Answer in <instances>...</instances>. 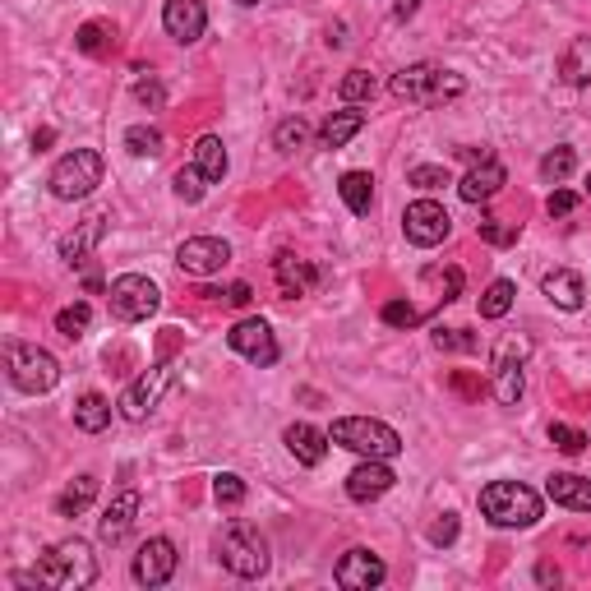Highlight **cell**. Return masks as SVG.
Returning a JSON list of instances; mask_svg holds the SVG:
<instances>
[{
    "instance_id": "obj_45",
    "label": "cell",
    "mask_w": 591,
    "mask_h": 591,
    "mask_svg": "<svg viewBox=\"0 0 591 591\" xmlns=\"http://www.w3.org/2000/svg\"><path fill=\"white\" fill-rule=\"evenodd\" d=\"M134 97H139V102H144V107H162V102H167V88L157 84V79H139V84H134Z\"/></svg>"
},
{
    "instance_id": "obj_46",
    "label": "cell",
    "mask_w": 591,
    "mask_h": 591,
    "mask_svg": "<svg viewBox=\"0 0 591 591\" xmlns=\"http://www.w3.org/2000/svg\"><path fill=\"white\" fill-rule=\"evenodd\" d=\"M430 541H435V545H453V541H458V518H453V513H444V518L430 527Z\"/></svg>"
},
{
    "instance_id": "obj_49",
    "label": "cell",
    "mask_w": 591,
    "mask_h": 591,
    "mask_svg": "<svg viewBox=\"0 0 591 591\" xmlns=\"http://www.w3.org/2000/svg\"><path fill=\"white\" fill-rule=\"evenodd\" d=\"M536 582H541V587H559V568L555 564H536Z\"/></svg>"
},
{
    "instance_id": "obj_44",
    "label": "cell",
    "mask_w": 591,
    "mask_h": 591,
    "mask_svg": "<svg viewBox=\"0 0 591 591\" xmlns=\"http://www.w3.org/2000/svg\"><path fill=\"white\" fill-rule=\"evenodd\" d=\"M107 37H111L107 24H84L79 28V51H84V56H97V51H107Z\"/></svg>"
},
{
    "instance_id": "obj_42",
    "label": "cell",
    "mask_w": 591,
    "mask_h": 591,
    "mask_svg": "<svg viewBox=\"0 0 591 591\" xmlns=\"http://www.w3.org/2000/svg\"><path fill=\"white\" fill-rule=\"evenodd\" d=\"M384 324L388 328H416L421 324V310H416L411 301H388L384 305Z\"/></svg>"
},
{
    "instance_id": "obj_41",
    "label": "cell",
    "mask_w": 591,
    "mask_h": 591,
    "mask_svg": "<svg viewBox=\"0 0 591 591\" xmlns=\"http://www.w3.org/2000/svg\"><path fill=\"white\" fill-rule=\"evenodd\" d=\"M550 444L559 448V453H573V458H578L582 448H587V435H582V430H573V425H550Z\"/></svg>"
},
{
    "instance_id": "obj_2",
    "label": "cell",
    "mask_w": 591,
    "mask_h": 591,
    "mask_svg": "<svg viewBox=\"0 0 591 591\" xmlns=\"http://www.w3.org/2000/svg\"><path fill=\"white\" fill-rule=\"evenodd\" d=\"M481 513L495 527H536L541 522V495L522 481H490L481 490Z\"/></svg>"
},
{
    "instance_id": "obj_14",
    "label": "cell",
    "mask_w": 591,
    "mask_h": 591,
    "mask_svg": "<svg viewBox=\"0 0 591 591\" xmlns=\"http://www.w3.org/2000/svg\"><path fill=\"white\" fill-rule=\"evenodd\" d=\"M176 545L167 541V536H153V541L139 545V555H134V582H144V587H162V582H171V573H176Z\"/></svg>"
},
{
    "instance_id": "obj_7",
    "label": "cell",
    "mask_w": 591,
    "mask_h": 591,
    "mask_svg": "<svg viewBox=\"0 0 591 591\" xmlns=\"http://www.w3.org/2000/svg\"><path fill=\"white\" fill-rule=\"evenodd\" d=\"M5 370H10L14 388H24V393H51L56 379H61L56 356L42 347H28V342H10L5 347Z\"/></svg>"
},
{
    "instance_id": "obj_39",
    "label": "cell",
    "mask_w": 591,
    "mask_h": 591,
    "mask_svg": "<svg viewBox=\"0 0 591 591\" xmlns=\"http://www.w3.org/2000/svg\"><path fill=\"white\" fill-rule=\"evenodd\" d=\"M476 231H481V241L499 245V250L518 241V227H513V222H499V218H481V222H476Z\"/></svg>"
},
{
    "instance_id": "obj_52",
    "label": "cell",
    "mask_w": 591,
    "mask_h": 591,
    "mask_svg": "<svg viewBox=\"0 0 591 591\" xmlns=\"http://www.w3.org/2000/svg\"><path fill=\"white\" fill-rule=\"evenodd\" d=\"M51 144H56V130H37V134H33V148H37V153H42V148H51Z\"/></svg>"
},
{
    "instance_id": "obj_18",
    "label": "cell",
    "mask_w": 591,
    "mask_h": 591,
    "mask_svg": "<svg viewBox=\"0 0 591 591\" xmlns=\"http://www.w3.org/2000/svg\"><path fill=\"white\" fill-rule=\"evenodd\" d=\"M393 481H398V476H393V467H388L384 458H365L361 467L347 476V495L356 499V504H370V499L388 495V490H393Z\"/></svg>"
},
{
    "instance_id": "obj_27",
    "label": "cell",
    "mask_w": 591,
    "mask_h": 591,
    "mask_svg": "<svg viewBox=\"0 0 591 591\" xmlns=\"http://www.w3.org/2000/svg\"><path fill=\"white\" fill-rule=\"evenodd\" d=\"M361 125H365V111H333L324 121V130H319V139H324V148H342L361 134Z\"/></svg>"
},
{
    "instance_id": "obj_54",
    "label": "cell",
    "mask_w": 591,
    "mask_h": 591,
    "mask_svg": "<svg viewBox=\"0 0 591 591\" xmlns=\"http://www.w3.org/2000/svg\"><path fill=\"white\" fill-rule=\"evenodd\" d=\"M236 5H259V0H236Z\"/></svg>"
},
{
    "instance_id": "obj_13",
    "label": "cell",
    "mask_w": 591,
    "mask_h": 591,
    "mask_svg": "<svg viewBox=\"0 0 591 591\" xmlns=\"http://www.w3.org/2000/svg\"><path fill=\"white\" fill-rule=\"evenodd\" d=\"M176 264H181L185 273H194V278H213V273H222V268L231 264V245L218 241V236H190V241L176 250Z\"/></svg>"
},
{
    "instance_id": "obj_17",
    "label": "cell",
    "mask_w": 591,
    "mask_h": 591,
    "mask_svg": "<svg viewBox=\"0 0 591 591\" xmlns=\"http://www.w3.org/2000/svg\"><path fill=\"white\" fill-rule=\"evenodd\" d=\"M162 28H167L176 42H199L208 28L204 0H167V5H162Z\"/></svg>"
},
{
    "instance_id": "obj_5",
    "label": "cell",
    "mask_w": 591,
    "mask_h": 591,
    "mask_svg": "<svg viewBox=\"0 0 591 591\" xmlns=\"http://www.w3.org/2000/svg\"><path fill=\"white\" fill-rule=\"evenodd\" d=\"M102 171H107V162H102V153L97 148H74V153H65L56 167H51V194L56 199H65V204H74V199H88V194L102 185Z\"/></svg>"
},
{
    "instance_id": "obj_40",
    "label": "cell",
    "mask_w": 591,
    "mask_h": 591,
    "mask_svg": "<svg viewBox=\"0 0 591 591\" xmlns=\"http://www.w3.org/2000/svg\"><path fill=\"white\" fill-rule=\"evenodd\" d=\"M407 185H416V190H444V185H453V176H448V167H411Z\"/></svg>"
},
{
    "instance_id": "obj_47",
    "label": "cell",
    "mask_w": 591,
    "mask_h": 591,
    "mask_svg": "<svg viewBox=\"0 0 591 591\" xmlns=\"http://www.w3.org/2000/svg\"><path fill=\"white\" fill-rule=\"evenodd\" d=\"M545 208H550V218H568V213L578 208V194H573V190H555Z\"/></svg>"
},
{
    "instance_id": "obj_55",
    "label": "cell",
    "mask_w": 591,
    "mask_h": 591,
    "mask_svg": "<svg viewBox=\"0 0 591 591\" xmlns=\"http://www.w3.org/2000/svg\"><path fill=\"white\" fill-rule=\"evenodd\" d=\"M587 190H591V176H587Z\"/></svg>"
},
{
    "instance_id": "obj_36",
    "label": "cell",
    "mask_w": 591,
    "mask_h": 591,
    "mask_svg": "<svg viewBox=\"0 0 591 591\" xmlns=\"http://www.w3.org/2000/svg\"><path fill=\"white\" fill-rule=\"evenodd\" d=\"M125 148H130L134 157H157L162 153V134H157L153 125H130V130H125Z\"/></svg>"
},
{
    "instance_id": "obj_8",
    "label": "cell",
    "mask_w": 591,
    "mask_h": 591,
    "mask_svg": "<svg viewBox=\"0 0 591 591\" xmlns=\"http://www.w3.org/2000/svg\"><path fill=\"white\" fill-rule=\"evenodd\" d=\"M171 388H176V370H171V365H153V370H144L130 388H125L116 407H121L125 421H148V416H153V407L167 398Z\"/></svg>"
},
{
    "instance_id": "obj_15",
    "label": "cell",
    "mask_w": 591,
    "mask_h": 591,
    "mask_svg": "<svg viewBox=\"0 0 591 591\" xmlns=\"http://www.w3.org/2000/svg\"><path fill=\"white\" fill-rule=\"evenodd\" d=\"M333 578H338V587H347V591H370V587H379V582L388 578V568H384V559L379 555H370V550H347V555L338 559V568H333Z\"/></svg>"
},
{
    "instance_id": "obj_38",
    "label": "cell",
    "mask_w": 591,
    "mask_h": 591,
    "mask_svg": "<svg viewBox=\"0 0 591 591\" xmlns=\"http://www.w3.org/2000/svg\"><path fill=\"white\" fill-rule=\"evenodd\" d=\"M213 499H218L222 508H236L245 504V481L236 476V471H222L218 481H213Z\"/></svg>"
},
{
    "instance_id": "obj_28",
    "label": "cell",
    "mask_w": 591,
    "mask_h": 591,
    "mask_svg": "<svg viewBox=\"0 0 591 591\" xmlns=\"http://www.w3.org/2000/svg\"><path fill=\"white\" fill-rule=\"evenodd\" d=\"M194 167H199V171L208 176V185L227 176V148H222L218 134H204V139L194 144Z\"/></svg>"
},
{
    "instance_id": "obj_31",
    "label": "cell",
    "mask_w": 591,
    "mask_h": 591,
    "mask_svg": "<svg viewBox=\"0 0 591 591\" xmlns=\"http://www.w3.org/2000/svg\"><path fill=\"white\" fill-rule=\"evenodd\" d=\"M513 296H518V287H513L508 278L490 282V287H485V296H481V319H504V314L513 310Z\"/></svg>"
},
{
    "instance_id": "obj_11",
    "label": "cell",
    "mask_w": 591,
    "mask_h": 591,
    "mask_svg": "<svg viewBox=\"0 0 591 591\" xmlns=\"http://www.w3.org/2000/svg\"><path fill=\"white\" fill-rule=\"evenodd\" d=\"M522 365H527V342L504 338L495 347V398L504 407H518L522 398Z\"/></svg>"
},
{
    "instance_id": "obj_20",
    "label": "cell",
    "mask_w": 591,
    "mask_h": 591,
    "mask_svg": "<svg viewBox=\"0 0 591 591\" xmlns=\"http://www.w3.org/2000/svg\"><path fill=\"white\" fill-rule=\"evenodd\" d=\"M287 448H291V458L296 462H305V467H319V462L328 458V444L333 439L324 435V430H314V425H305V421H296V425H287Z\"/></svg>"
},
{
    "instance_id": "obj_1",
    "label": "cell",
    "mask_w": 591,
    "mask_h": 591,
    "mask_svg": "<svg viewBox=\"0 0 591 591\" xmlns=\"http://www.w3.org/2000/svg\"><path fill=\"white\" fill-rule=\"evenodd\" d=\"M393 97L398 102H411V107H439L448 97H458L467 88V79L444 65H407L402 74H393Z\"/></svg>"
},
{
    "instance_id": "obj_23",
    "label": "cell",
    "mask_w": 591,
    "mask_h": 591,
    "mask_svg": "<svg viewBox=\"0 0 591 591\" xmlns=\"http://www.w3.org/2000/svg\"><path fill=\"white\" fill-rule=\"evenodd\" d=\"M545 296L559 305V310H582V301H587V287H582V278L573 273V268H555V273H545Z\"/></svg>"
},
{
    "instance_id": "obj_51",
    "label": "cell",
    "mask_w": 591,
    "mask_h": 591,
    "mask_svg": "<svg viewBox=\"0 0 591 591\" xmlns=\"http://www.w3.org/2000/svg\"><path fill=\"white\" fill-rule=\"evenodd\" d=\"M416 10H421V0H393V14H398L402 24H407V19H411Z\"/></svg>"
},
{
    "instance_id": "obj_32",
    "label": "cell",
    "mask_w": 591,
    "mask_h": 591,
    "mask_svg": "<svg viewBox=\"0 0 591 591\" xmlns=\"http://www.w3.org/2000/svg\"><path fill=\"white\" fill-rule=\"evenodd\" d=\"M374 93H379V79H374L370 70H347L338 84V97L342 102H374Z\"/></svg>"
},
{
    "instance_id": "obj_3",
    "label": "cell",
    "mask_w": 591,
    "mask_h": 591,
    "mask_svg": "<svg viewBox=\"0 0 591 591\" xmlns=\"http://www.w3.org/2000/svg\"><path fill=\"white\" fill-rule=\"evenodd\" d=\"M37 587H61V591H79L88 587V582L97 578V564L93 555H88L84 541H61L51 545L47 555L37 559Z\"/></svg>"
},
{
    "instance_id": "obj_25",
    "label": "cell",
    "mask_w": 591,
    "mask_h": 591,
    "mask_svg": "<svg viewBox=\"0 0 591 591\" xmlns=\"http://www.w3.org/2000/svg\"><path fill=\"white\" fill-rule=\"evenodd\" d=\"M74 425H79L84 435H102L111 425V402L102 398V393H84L79 407H74Z\"/></svg>"
},
{
    "instance_id": "obj_24",
    "label": "cell",
    "mask_w": 591,
    "mask_h": 591,
    "mask_svg": "<svg viewBox=\"0 0 591 591\" xmlns=\"http://www.w3.org/2000/svg\"><path fill=\"white\" fill-rule=\"evenodd\" d=\"M134 513H139V490H121V495L111 499L107 518H102V541H111V545L121 541L125 531H130Z\"/></svg>"
},
{
    "instance_id": "obj_21",
    "label": "cell",
    "mask_w": 591,
    "mask_h": 591,
    "mask_svg": "<svg viewBox=\"0 0 591 591\" xmlns=\"http://www.w3.org/2000/svg\"><path fill=\"white\" fill-rule=\"evenodd\" d=\"M545 495L555 499L559 508H573V513H591V481L587 476H573V471H555L545 481Z\"/></svg>"
},
{
    "instance_id": "obj_33",
    "label": "cell",
    "mask_w": 591,
    "mask_h": 591,
    "mask_svg": "<svg viewBox=\"0 0 591 591\" xmlns=\"http://www.w3.org/2000/svg\"><path fill=\"white\" fill-rule=\"evenodd\" d=\"M171 190H176V199H185V204H199L204 199V190H208V176L199 167H181L176 171V181H171Z\"/></svg>"
},
{
    "instance_id": "obj_22",
    "label": "cell",
    "mask_w": 591,
    "mask_h": 591,
    "mask_svg": "<svg viewBox=\"0 0 591 591\" xmlns=\"http://www.w3.org/2000/svg\"><path fill=\"white\" fill-rule=\"evenodd\" d=\"M102 236H107V218L79 222V227H74L70 236L61 241V259H65V264H88V259H93V250L102 245Z\"/></svg>"
},
{
    "instance_id": "obj_12",
    "label": "cell",
    "mask_w": 591,
    "mask_h": 591,
    "mask_svg": "<svg viewBox=\"0 0 591 591\" xmlns=\"http://www.w3.org/2000/svg\"><path fill=\"white\" fill-rule=\"evenodd\" d=\"M231 351H241L250 365H259V370H268V365L278 361V338H273V328L264 324V319H241V324L227 333Z\"/></svg>"
},
{
    "instance_id": "obj_50",
    "label": "cell",
    "mask_w": 591,
    "mask_h": 591,
    "mask_svg": "<svg viewBox=\"0 0 591 591\" xmlns=\"http://www.w3.org/2000/svg\"><path fill=\"white\" fill-rule=\"evenodd\" d=\"M227 301H231V305H250V301H254V291L245 287V282H236V287L227 291Z\"/></svg>"
},
{
    "instance_id": "obj_30",
    "label": "cell",
    "mask_w": 591,
    "mask_h": 591,
    "mask_svg": "<svg viewBox=\"0 0 591 591\" xmlns=\"http://www.w3.org/2000/svg\"><path fill=\"white\" fill-rule=\"evenodd\" d=\"M93 499H97V476H79V481H70V490L56 499V513H61V518H74V513H84Z\"/></svg>"
},
{
    "instance_id": "obj_9",
    "label": "cell",
    "mask_w": 591,
    "mask_h": 591,
    "mask_svg": "<svg viewBox=\"0 0 591 591\" xmlns=\"http://www.w3.org/2000/svg\"><path fill=\"white\" fill-rule=\"evenodd\" d=\"M107 296H111V314H116L121 324H139V319H148V314L162 305V291H157L148 278H139V273L116 278L107 287Z\"/></svg>"
},
{
    "instance_id": "obj_4",
    "label": "cell",
    "mask_w": 591,
    "mask_h": 591,
    "mask_svg": "<svg viewBox=\"0 0 591 591\" xmlns=\"http://www.w3.org/2000/svg\"><path fill=\"white\" fill-rule=\"evenodd\" d=\"M328 439H333V444H342V448H351V453H361V458L393 462L402 453L398 430H393V425H384V421H370V416H342V421H333Z\"/></svg>"
},
{
    "instance_id": "obj_48",
    "label": "cell",
    "mask_w": 591,
    "mask_h": 591,
    "mask_svg": "<svg viewBox=\"0 0 591 591\" xmlns=\"http://www.w3.org/2000/svg\"><path fill=\"white\" fill-rule=\"evenodd\" d=\"M458 291H462V268H448V278H444V301H458Z\"/></svg>"
},
{
    "instance_id": "obj_35",
    "label": "cell",
    "mask_w": 591,
    "mask_h": 591,
    "mask_svg": "<svg viewBox=\"0 0 591 591\" xmlns=\"http://www.w3.org/2000/svg\"><path fill=\"white\" fill-rule=\"evenodd\" d=\"M305 139H310V125H305L301 116H287V121L273 130V144H278V153H296V148H305Z\"/></svg>"
},
{
    "instance_id": "obj_29",
    "label": "cell",
    "mask_w": 591,
    "mask_h": 591,
    "mask_svg": "<svg viewBox=\"0 0 591 591\" xmlns=\"http://www.w3.org/2000/svg\"><path fill=\"white\" fill-rule=\"evenodd\" d=\"M338 194H342V204H347L351 213H370V204H374L370 171H347V176L338 181Z\"/></svg>"
},
{
    "instance_id": "obj_6",
    "label": "cell",
    "mask_w": 591,
    "mask_h": 591,
    "mask_svg": "<svg viewBox=\"0 0 591 591\" xmlns=\"http://www.w3.org/2000/svg\"><path fill=\"white\" fill-rule=\"evenodd\" d=\"M218 555H222V568H231L236 578H264L268 573V541L250 522H231L222 531Z\"/></svg>"
},
{
    "instance_id": "obj_10",
    "label": "cell",
    "mask_w": 591,
    "mask_h": 591,
    "mask_svg": "<svg viewBox=\"0 0 591 591\" xmlns=\"http://www.w3.org/2000/svg\"><path fill=\"white\" fill-rule=\"evenodd\" d=\"M402 231H407L411 245H439L453 231V218H448V208L435 204V199H416V204H407V213H402Z\"/></svg>"
},
{
    "instance_id": "obj_53",
    "label": "cell",
    "mask_w": 591,
    "mask_h": 591,
    "mask_svg": "<svg viewBox=\"0 0 591 591\" xmlns=\"http://www.w3.org/2000/svg\"><path fill=\"white\" fill-rule=\"evenodd\" d=\"M342 42H347V28H328V47H342Z\"/></svg>"
},
{
    "instance_id": "obj_34",
    "label": "cell",
    "mask_w": 591,
    "mask_h": 591,
    "mask_svg": "<svg viewBox=\"0 0 591 591\" xmlns=\"http://www.w3.org/2000/svg\"><path fill=\"white\" fill-rule=\"evenodd\" d=\"M88 324H93V310H88L84 301H79V305H65V310L56 314V333H65L70 342H74V338H84Z\"/></svg>"
},
{
    "instance_id": "obj_26",
    "label": "cell",
    "mask_w": 591,
    "mask_h": 591,
    "mask_svg": "<svg viewBox=\"0 0 591 591\" xmlns=\"http://www.w3.org/2000/svg\"><path fill=\"white\" fill-rule=\"evenodd\" d=\"M559 74L568 84H591V37H573L568 51L559 56Z\"/></svg>"
},
{
    "instance_id": "obj_37",
    "label": "cell",
    "mask_w": 591,
    "mask_h": 591,
    "mask_svg": "<svg viewBox=\"0 0 591 591\" xmlns=\"http://www.w3.org/2000/svg\"><path fill=\"white\" fill-rule=\"evenodd\" d=\"M573 167H578V153H573V148H564V144L550 148V153L541 157V176H545V181H564Z\"/></svg>"
},
{
    "instance_id": "obj_16",
    "label": "cell",
    "mask_w": 591,
    "mask_h": 591,
    "mask_svg": "<svg viewBox=\"0 0 591 591\" xmlns=\"http://www.w3.org/2000/svg\"><path fill=\"white\" fill-rule=\"evenodd\" d=\"M508 171L499 157H481V162H471V171L458 181V194L467 199V204H485V199H495L499 190H504Z\"/></svg>"
},
{
    "instance_id": "obj_43",
    "label": "cell",
    "mask_w": 591,
    "mask_h": 591,
    "mask_svg": "<svg viewBox=\"0 0 591 591\" xmlns=\"http://www.w3.org/2000/svg\"><path fill=\"white\" fill-rule=\"evenodd\" d=\"M435 347L439 351H476V338L467 328H435Z\"/></svg>"
},
{
    "instance_id": "obj_19",
    "label": "cell",
    "mask_w": 591,
    "mask_h": 591,
    "mask_svg": "<svg viewBox=\"0 0 591 591\" xmlns=\"http://www.w3.org/2000/svg\"><path fill=\"white\" fill-rule=\"evenodd\" d=\"M273 278H278L282 296H305V291L319 282V268H314L310 259H296L291 250H282L278 259H273Z\"/></svg>"
}]
</instances>
